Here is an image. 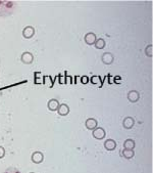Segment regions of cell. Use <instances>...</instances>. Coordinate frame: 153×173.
I'll list each match as a JSON object with an SVG mask.
<instances>
[{"instance_id":"cell-7","label":"cell","mask_w":153,"mask_h":173,"mask_svg":"<svg viewBox=\"0 0 153 173\" xmlns=\"http://www.w3.org/2000/svg\"><path fill=\"white\" fill-rule=\"evenodd\" d=\"M85 124H86V127L89 129V130H94L97 125H98V122H97L96 119L94 118H89L86 120V122H85Z\"/></svg>"},{"instance_id":"cell-5","label":"cell","mask_w":153,"mask_h":173,"mask_svg":"<svg viewBox=\"0 0 153 173\" xmlns=\"http://www.w3.org/2000/svg\"><path fill=\"white\" fill-rule=\"evenodd\" d=\"M96 40H97L96 35L92 33V32L85 35V42H86L88 45H93L94 43L96 42Z\"/></svg>"},{"instance_id":"cell-17","label":"cell","mask_w":153,"mask_h":173,"mask_svg":"<svg viewBox=\"0 0 153 173\" xmlns=\"http://www.w3.org/2000/svg\"><path fill=\"white\" fill-rule=\"evenodd\" d=\"M151 49H152V45L150 44V45H148L146 47V49H145V53L148 55L149 57H152V51H151Z\"/></svg>"},{"instance_id":"cell-21","label":"cell","mask_w":153,"mask_h":173,"mask_svg":"<svg viewBox=\"0 0 153 173\" xmlns=\"http://www.w3.org/2000/svg\"><path fill=\"white\" fill-rule=\"evenodd\" d=\"M31 173H35V172H31Z\"/></svg>"},{"instance_id":"cell-11","label":"cell","mask_w":153,"mask_h":173,"mask_svg":"<svg viewBox=\"0 0 153 173\" xmlns=\"http://www.w3.org/2000/svg\"><path fill=\"white\" fill-rule=\"evenodd\" d=\"M104 148L107 149V151H113L116 148V142H114L113 139H107L104 142Z\"/></svg>"},{"instance_id":"cell-10","label":"cell","mask_w":153,"mask_h":173,"mask_svg":"<svg viewBox=\"0 0 153 173\" xmlns=\"http://www.w3.org/2000/svg\"><path fill=\"white\" fill-rule=\"evenodd\" d=\"M47 107L50 111H57L58 107H59V102H58L57 99L55 98H52L47 102Z\"/></svg>"},{"instance_id":"cell-16","label":"cell","mask_w":153,"mask_h":173,"mask_svg":"<svg viewBox=\"0 0 153 173\" xmlns=\"http://www.w3.org/2000/svg\"><path fill=\"white\" fill-rule=\"evenodd\" d=\"M94 45H95V47L97 49H103L105 47V41H104V39H102V38H99V39L96 40V42L94 43Z\"/></svg>"},{"instance_id":"cell-15","label":"cell","mask_w":153,"mask_h":173,"mask_svg":"<svg viewBox=\"0 0 153 173\" xmlns=\"http://www.w3.org/2000/svg\"><path fill=\"white\" fill-rule=\"evenodd\" d=\"M135 142L133 139L129 138L126 139L125 142H123V148H125L126 149H135Z\"/></svg>"},{"instance_id":"cell-18","label":"cell","mask_w":153,"mask_h":173,"mask_svg":"<svg viewBox=\"0 0 153 173\" xmlns=\"http://www.w3.org/2000/svg\"><path fill=\"white\" fill-rule=\"evenodd\" d=\"M5 156V149L3 146H0V159H2Z\"/></svg>"},{"instance_id":"cell-9","label":"cell","mask_w":153,"mask_h":173,"mask_svg":"<svg viewBox=\"0 0 153 173\" xmlns=\"http://www.w3.org/2000/svg\"><path fill=\"white\" fill-rule=\"evenodd\" d=\"M134 125H135V121L132 117H126L123 121V126L126 129H132L134 127Z\"/></svg>"},{"instance_id":"cell-6","label":"cell","mask_w":153,"mask_h":173,"mask_svg":"<svg viewBox=\"0 0 153 173\" xmlns=\"http://www.w3.org/2000/svg\"><path fill=\"white\" fill-rule=\"evenodd\" d=\"M44 160V156L41 152H35L32 155V161L35 163V164H40L42 163Z\"/></svg>"},{"instance_id":"cell-8","label":"cell","mask_w":153,"mask_h":173,"mask_svg":"<svg viewBox=\"0 0 153 173\" xmlns=\"http://www.w3.org/2000/svg\"><path fill=\"white\" fill-rule=\"evenodd\" d=\"M57 112H58V114H59L60 116H66V115H69V105H66V104H61V105H59V107H58V109H57Z\"/></svg>"},{"instance_id":"cell-1","label":"cell","mask_w":153,"mask_h":173,"mask_svg":"<svg viewBox=\"0 0 153 173\" xmlns=\"http://www.w3.org/2000/svg\"><path fill=\"white\" fill-rule=\"evenodd\" d=\"M16 3L12 1H4L0 0V17L9 16L14 11Z\"/></svg>"},{"instance_id":"cell-3","label":"cell","mask_w":153,"mask_h":173,"mask_svg":"<svg viewBox=\"0 0 153 173\" xmlns=\"http://www.w3.org/2000/svg\"><path fill=\"white\" fill-rule=\"evenodd\" d=\"M35 34V29L32 27V26H27L26 28H23V36L27 39H30L34 36Z\"/></svg>"},{"instance_id":"cell-2","label":"cell","mask_w":153,"mask_h":173,"mask_svg":"<svg viewBox=\"0 0 153 173\" xmlns=\"http://www.w3.org/2000/svg\"><path fill=\"white\" fill-rule=\"evenodd\" d=\"M92 135L94 138H96V139H103L105 135H106V132H105V130L103 128H101V127H96L95 129L93 130V132H92Z\"/></svg>"},{"instance_id":"cell-13","label":"cell","mask_w":153,"mask_h":173,"mask_svg":"<svg viewBox=\"0 0 153 173\" xmlns=\"http://www.w3.org/2000/svg\"><path fill=\"white\" fill-rule=\"evenodd\" d=\"M102 61L105 64H110L113 61V55L109 53V52H105V53L102 55Z\"/></svg>"},{"instance_id":"cell-14","label":"cell","mask_w":153,"mask_h":173,"mask_svg":"<svg viewBox=\"0 0 153 173\" xmlns=\"http://www.w3.org/2000/svg\"><path fill=\"white\" fill-rule=\"evenodd\" d=\"M122 155L123 158L126 159H132L134 156H135V153H134V149H123L122 152Z\"/></svg>"},{"instance_id":"cell-4","label":"cell","mask_w":153,"mask_h":173,"mask_svg":"<svg viewBox=\"0 0 153 173\" xmlns=\"http://www.w3.org/2000/svg\"><path fill=\"white\" fill-rule=\"evenodd\" d=\"M33 61H34V57H33V54H32L31 52L26 51V52H23V53L22 54V61L23 64H30L33 63Z\"/></svg>"},{"instance_id":"cell-12","label":"cell","mask_w":153,"mask_h":173,"mask_svg":"<svg viewBox=\"0 0 153 173\" xmlns=\"http://www.w3.org/2000/svg\"><path fill=\"white\" fill-rule=\"evenodd\" d=\"M139 98H140V95L136 90H132V91L129 92V94H128V98L131 102H137L139 101Z\"/></svg>"},{"instance_id":"cell-19","label":"cell","mask_w":153,"mask_h":173,"mask_svg":"<svg viewBox=\"0 0 153 173\" xmlns=\"http://www.w3.org/2000/svg\"><path fill=\"white\" fill-rule=\"evenodd\" d=\"M81 80H82V83L83 84H87L88 81H89V78H88L87 76H83V77L81 78Z\"/></svg>"},{"instance_id":"cell-20","label":"cell","mask_w":153,"mask_h":173,"mask_svg":"<svg viewBox=\"0 0 153 173\" xmlns=\"http://www.w3.org/2000/svg\"><path fill=\"white\" fill-rule=\"evenodd\" d=\"M99 80H100V78H99V77H93V78H92V81H93V83H94V84H95V82H96V81H99Z\"/></svg>"}]
</instances>
